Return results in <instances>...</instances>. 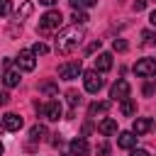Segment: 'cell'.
<instances>
[{"mask_svg":"<svg viewBox=\"0 0 156 156\" xmlns=\"http://www.w3.org/2000/svg\"><path fill=\"white\" fill-rule=\"evenodd\" d=\"M117 146H119V149H127V151L134 149V146H136V134H134V132H122V134L117 136Z\"/></svg>","mask_w":156,"mask_h":156,"instance_id":"cell-12","label":"cell"},{"mask_svg":"<svg viewBox=\"0 0 156 156\" xmlns=\"http://www.w3.org/2000/svg\"><path fill=\"white\" fill-rule=\"evenodd\" d=\"M7 102H10V95L7 93H0V107H5Z\"/></svg>","mask_w":156,"mask_h":156,"instance_id":"cell-30","label":"cell"},{"mask_svg":"<svg viewBox=\"0 0 156 156\" xmlns=\"http://www.w3.org/2000/svg\"><path fill=\"white\" fill-rule=\"evenodd\" d=\"M2 129H5V127H2V124H0V132H2Z\"/></svg>","mask_w":156,"mask_h":156,"instance_id":"cell-38","label":"cell"},{"mask_svg":"<svg viewBox=\"0 0 156 156\" xmlns=\"http://www.w3.org/2000/svg\"><path fill=\"white\" fill-rule=\"evenodd\" d=\"M10 12H12V2L10 0H0V17H5Z\"/></svg>","mask_w":156,"mask_h":156,"instance_id":"cell-26","label":"cell"},{"mask_svg":"<svg viewBox=\"0 0 156 156\" xmlns=\"http://www.w3.org/2000/svg\"><path fill=\"white\" fill-rule=\"evenodd\" d=\"M132 7H134L136 12H141V10L146 7V0H134V5H132Z\"/></svg>","mask_w":156,"mask_h":156,"instance_id":"cell-28","label":"cell"},{"mask_svg":"<svg viewBox=\"0 0 156 156\" xmlns=\"http://www.w3.org/2000/svg\"><path fill=\"white\" fill-rule=\"evenodd\" d=\"M44 136H46V127H44V124H34V127L29 129V139H32V141H41Z\"/></svg>","mask_w":156,"mask_h":156,"instance_id":"cell-18","label":"cell"},{"mask_svg":"<svg viewBox=\"0 0 156 156\" xmlns=\"http://www.w3.org/2000/svg\"><path fill=\"white\" fill-rule=\"evenodd\" d=\"M98 132H100V134H117V122L110 119V117H105V119H100Z\"/></svg>","mask_w":156,"mask_h":156,"instance_id":"cell-15","label":"cell"},{"mask_svg":"<svg viewBox=\"0 0 156 156\" xmlns=\"http://www.w3.org/2000/svg\"><path fill=\"white\" fill-rule=\"evenodd\" d=\"M110 107H112V100H105V102H93V105L88 107V115H90V117H95V115H105Z\"/></svg>","mask_w":156,"mask_h":156,"instance_id":"cell-14","label":"cell"},{"mask_svg":"<svg viewBox=\"0 0 156 156\" xmlns=\"http://www.w3.org/2000/svg\"><path fill=\"white\" fill-rule=\"evenodd\" d=\"M112 49L122 54V51H127V49H129V44H127L124 39H115V41H112Z\"/></svg>","mask_w":156,"mask_h":156,"instance_id":"cell-25","label":"cell"},{"mask_svg":"<svg viewBox=\"0 0 156 156\" xmlns=\"http://www.w3.org/2000/svg\"><path fill=\"white\" fill-rule=\"evenodd\" d=\"M134 73L136 76H144V78L156 76V58H139L134 63Z\"/></svg>","mask_w":156,"mask_h":156,"instance_id":"cell-5","label":"cell"},{"mask_svg":"<svg viewBox=\"0 0 156 156\" xmlns=\"http://www.w3.org/2000/svg\"><path fill=\"white\" fill-rule=\"evenodd\" d=\"M149 22H151V24H154V27H156V10H154V12H151V15H149Z\"/></svg>","mask_w":156,"mask_h":156,"instance_id":"cell-35","label":"cell"},{"mask_svg":"<svg viewBox=\"0 0 156 156\" xmlns=\"http://www.w3.org/2000/svg\"><path fill=\"white\" fill-rule=\"evenodd\" d=\"M83 85H85V90H88V93H93V95H95V93H100V90H102L105 80L100 78V73H98V71H85V73H83Z\"/></svg>","mask_w":156,"mask_h":156,"instance_id":"cell-3","label":"cell"},{"mask_svg":"<svg viewBox=\"0 0 156 156\" xmlns=\"http://www.w3.org/2000/svg\"><path fill=\"white\" fill-rule=\"evenodd\" d=\"M90 129H93V127H90V122H85V124H83V134H90Z\"/></svg>","mask_w":156,"mask_h":156,"instance_id":"cell-34","label":"cell"},{"mask_svg":"<svg viewBox=\"0 0 156 156\" xmlns=\"http://www.w3.org/2000/svg\"><path fill=\"white\" fill-rule=\"evenodd\" d=\"M98 49H100V39H98V41H93V44L88 46V54H93V51H98Z\"/></svg>","mask_w":156,"mask_h":156,"instance_id":"cell-31","label":"cell"},{"mask_svg":"<svg viewBox=\"0 0 156 156\" xmlns=\"http://www.w3.org/2000/svg\"><path fill=\"white\" fill-rule=\"evenodd\" d=\"M129 93H132V88H129V83H127L124 78H119V80L110 88V98H112V100H119V102H122V100H127V98H129Z\"/></svg>","mask_w":156,"mask_h":156,"instance_id":"cell-6","label":"cell"},{"mask_svg":"<svg viewBox=\"0 0 156 156\" xmlns=\"http://www.w3.org/2000/svg\"><path fill=\"white\" fill-rule=\"evenodd\" d=\"M151 93H154V85L146 83V85H144V95H151Z\"/></svg>","mask_w":156,"mask_h":156,"instance_id":"cell-33","label":"cell"},{"mask_svg":"<svg viewBox=\"0 0 156 156\" xmlns=\"http://www.w3.org/2000/svg\"><path fill=\"white\" fill-rule=\"evenodd\" d=\"M68 151H71V156H88L90 154V146H88V141L83 136H78V139H73L68 144Z\"/></svg>","mask_w":156,"mask_h":156,"instance_id":"cell-9","label":"cell"},{"mask_svg":"<svg viewBox=\"0 0 156 156\" xmlns=\"http://www.w3.org/2000/svg\"><path fill=\"white\" fill-rule=\"evenodd\" d=\"M132 156H149V151H144V149H134Z\"/></svg>","mask_w":156,"mask_h":156,"instance_id":"cell-32","label":"cell"},{"mask_svg":"<svg viewBox=\"0 0 156 156\" xmlns=\"http://www.w3.org/2000/svg\"><path fill=\"white\" fill-rule=\"evenodd\" d=\"M151 127H154V119H149V117H136V119H134V127H132V132H134L136 136H141V134L151 132Z\"/></svg>","mask_w":156,"mask_h":156,"instance_id":"cell-11","label":"cell"},{"mask_svg":"<svg viewBox=\"0 0 156 156\" xmlns=\"http://www.w3.org/2000/svg\"><path fill=\"white\" fill-rule=\"evenodd\" d=\"M2 151H5V146H2V141H0V156H2Z\"/></svg>","mask_w":156,"mask_h":156,"instance_id":"cell-37","label":"cell"},{"mask_svg":"<svg viewBox=\"0 0 156 156\" xmlns=\"http://www.w3.org/2000/svg\"><path fill=\"white\" fill-rule=\"evenodd\" d=\"M32 51H34V56H44V54H49V46L41 44V41H37V44L32 46Z\"/></svg>","mask_w":156,"mask_h":156,"instance_id":"cell-22","label":"cell"},{"mask_svg":"<svg viewBox=\"0 0 156 156\" xmlns=\"http://www.w3.org/2000/svg\"><path fill=\"white\" fill-rule=\"evenodd\" d=\"M41 5H54V2H58V0H39Z\"/></svg>","mask_w":156,"mask_h":156,"instance_id":"cell-36","label":"cell"},{"mask_svg":"<svg viewBox=\"0 0 156 156\" xmlns=\"http://www.w3.org/2000/svg\"><path fill=\"white\" fill-rule=\"evenodd\" d=\"M98 154H100V156L110 154V146H107V144H100V146H98Z\"/></svg>","mask_w":156,"mask_h":156,"instance_id":"cell-29","label":"cell"},{"mask_svg":"<svg viewBox=\"0 0 156 156\" xmlns=\"http://www.w3.org/2000/svg\"><path fill=\"white\" fill-rule=\"evenodd\" d=\"M32 10H34V7H32V2H24V5L20 7V12H17V20L22 22L24 17H29V15H32Z\"/></svg>","mask_w":156,"mask_h":156,"instance_id":"cell-20","label":"cell"},{"mask_svg":"<svg viewBox=\"0 0 156 156\" xmlns=\"http://www.w3.org/2000/svg\"><path fill=\"white\" fill-rule=\"evenodd\" d=\"M73 10H83V7H95L98 0H68Z\"/></svg>","mask_w":156,"mask_h":156,"instance_id":"cell-19","label":"cell"},{"mask_svg":"<svg viewBox=\"0 0 156 156\" xmlns=\"http://www.w3.org/2000/svg\"><path fill=\"white\" fill-rule=\"evenodd\" d=\"M119 112H122L124 117H132V115H136V102H134L132 98L122 100V102H119Z\"/></svg>","mask_w":156,"mask_h":156,"instance_id":"cell-16","label":"cell"},{"mask_svg":"<svg viewBox=\"0 0 156 156\" xmlns=\"http://www.w3.org/2000/svg\"><path fill=\"white\" fill-rule=\"evenodd\" d=\"M41 90H44V93H49V95H56V85H54V83H44V85H41Z\"/></svg>","mask_w":156,"mask_h":156,"instance_id":"cell-27","label":"cell"},{"mask_svg":"<svg viewBox=\"0 0 156 156\" xmlns=\"http://www.w3.org/2000/svg\"><path fill=\"white\" fill-rule=\"evenodd\" d=\"M22 124H24V119H22L20 115H15V112H7V115L2 117V127L10 129V132H20Z\"/></svg>","mask_w":156,"mask_h":156,"instance_id":"cell-10","label":"cell"},{"mask_svg":"<svg viewBox=\"0 0 156 156\" xmlns=\"http://www.w3.org/2000/svg\"><path fill=\"white\" fill-rule=\"evenodd\" d=\"M66 98H68V105H71V107L80 105V93H78V90H68V93H66Z\"/></svg>","mask_w":156,"mask_h":156,"instance_id":"cell-21","label":"cell"},{"mask_svg":"<svg viewBox=\"0 0 156 156\" xmlns=\"http://www.w3.org/2000/svg\"><path fill=\"white\" fill-rule=\"evenodd\" d=\"M112 68V54H98V58H95V71L98 73H105V71H110Z\"/></svg>","mask_w":156,"mask_h":156,"instance_id":"cell-13","label":"cell"},{"mask_svg":"<svg viewBox=\"0 0 156 156\" xmlns=\"http://www.w3.org/2000/svg\"><path fill=\"white\" fill-rule=\"evenodd\" d=\"M61 12L58 10H49V12H44L41 15V20H39V32H51V29H56L58 24H61Z\"/></svg>","mask_w":156,"mask_h":156,"instance_id":"cell-2","label":"cell"},{"mask_svg":"<svg viewBox=\"0 0 156 156\" xmlns=\"http://www.w3.org/2000/svg\"><path fill=\"white\" fill-rule=\"evenodd\" d=\"M17 66L22 71H34L37 68V58H34V51L32 49H22L20 56H17Z\"/></svg>","mask_w":156,"mask_h":156,"instance_id":"cell-7","label":"cell"},{"mask_svg":"<svg viewBox=\"0 0 156 156\" xmlns=\"http://www.w3.org/2000/svg\"><path fill=\"white\" fill-rule=\"evenodd\" d=\"M83 29L78 27V24H73V27H66L63 32H58V37H56V54H61V56H68V54H73L80 44H83Z\"/></svg>","mask_w":156,"mask_h":156,"instance_id":"cell-1","label":"cell"},{"mask_svg":"<svg viewBox=\"0 0 156 156\" xmlns=\"http://www.w3.org/2000/svg\"><path fill=\"white\" fill-rule=\"evenodd\" d=\"M2 83H5L7 88L20 85V73H17V71H12V68H7V71H5V76H2Z\"/></svg>","mask_w":156,"mask_h":156,"instance_id":"cell-17","label":"cell"},{"mask_svg":"<svg viewBox=\"0 0 156 156\" xmlns=\"http://www.w3.org/2000/svg\"><path fill=\"white\" fill-rule=\"evenodd\" d=\"M141 41H144V44H156V34L149 32V29H144V32H141Z\"/></svg>","mask_w":156,"mask_h":156,"instance_id":"cell-24","label":"cell"},{"mask_svg":"<svg viewBox=\"0 0 156 156\" xmlns=\"http://www.w3.org/2000/svg\"><path fill=\"white\" fill-rule=\"evenodd\" d=\"M73 22H76V24H85V22H88V15L80 12V10H73Z\"/></svg>","mask_w":156,"mask_h":156,"instance_id":"cell-23","label":"cell"},{"mask_svg":"<svg viewBox=\"0 0 156 156\" xmlns=\"http://www.w3.org/2000/svg\"><path fill=\"white\" fill-rule=\"evenodd\" d=\"M44 115H46V119H51V122H58V119H61V115H63V107H61V102H58V100H49V102L44 105Z\"/></svg>","mask_w":156,"mask_h":156,"instance_id":"cell-8","label":"cell"},{"mask_svg":"<svg viewBox=\"0 0 156 156\" xmlns=\"http://www.w3.org/2000/svg\"><path fill=\"white\" fill-rule=\"evenodd\" d=\"M80 73H83L80 61H66V63L58 66V76H61L63 80H73V78H78Z\"/></svg>","mask_w":156,"mask_h":156,"instance_id":"cell-4","label":"cell"}]
</instances>
